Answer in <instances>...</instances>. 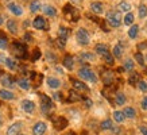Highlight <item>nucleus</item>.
<instances>
[{
	"instance_id": "obj_31",
	"label": "nucleus",
	"mask_w": 147,
	"mask_h": 135,
	"mask_svg": "<svg viewBox=\"0 0 147 135\" xmlns=\"http://www.w3.org/2000/svg\"><path fill=\"white\" fill-rule=\"evenodd\" d=\"M139 18H142V19L147 18V5L146 4L139 5Z\"/></svg>"
},
{
	"instance_id": "obj_36",
	"label": "nucleus",
	"mask_w": 147,
	"mask_h": 135,
	"mask_svg": "<svg viewBox=\"0 0 147 135\" xmlns=\"http://www.w3.org/2000/svg\"><path fill=\"white\" fill-rule=\"evenodd\" d=\"M100 127H101V130H111L112 128V120L111 119H107V120L101 122Z\"/></svg>"
},
{
	"instance_id": "obj_33",
	"label": "nucleus",
	"mask_w": 147,
	"mask_h": 135,
	"mask_svg": "<svg viewBox=\"0 0 147 135\" xmlns=\"http://www.w3.org/2000/svg\"><path fill=\"white\" fill-rule=\"evenodd\" d=\"M139 74L136 72L135 73H131V76H129V78H128V82L131 84V85H135L136 82H139Z\"/></svg>"
},
{
	"instance_id": "obj_5",
	"label": "nucleus",
	"mask_w": 147,
	"mask_h": 135,
	"mask_svg": "<svg viewBox=\"0 0 147 135\" xmlns=\"http://www.w3.org/2000/svg\"><path fill=\"white\" fill-rule=\"evenodd\" d=\"M63 14L67 18V20H71V22H77L80 19V14H78L77 8H74L71 4H66L63 7Z\"/></svg>"
},
{
	"instance_id": "obj_14",
	"label": "nucleus",
	"mask_w": 147,
	"mask_h": 135,
	"mask_svg": "<svg viewBox=\"0 0 147 135\" xmlns=\"http://www.w3.org/2000/svg\"><path fill=\"white\" fill-rule=\"evenodd\" d=\"M7 8L11 11V12L13 14V15H16V16H20L23 14V8L20 7L19 4H16V3H8V5H7Z\"/></svg>"
},
{
	"instance_id": "obj_44",
	"label": "nucleus",
	"mask_w": 147,
	"mask_h": 135,
	"mask_svg": "<svg viewBox=\"0 0 147 135\" xmlns=\"http://www.w3.org/2000/svg\"><path fill=\"white\" fill-rule=\"evenodd\" d=\"M138 85H139V89L142 90V92H147V82H144V81H139Z\"/></svg>"
},
{
	"instance_id": "obj_1",
	"label": "nucleus",
	"mask_w": 147,
	"mask_h": 135,
	"mask_svg": "<svg viewBox=\"0 0 147 135\" xmlns=\"http://www.w3.org/2000/svg\"><path fill=\"white\" fill-rule=\"evenodd\" d=\"M94 51L98 54V55H101L104 61L108 63V65H113V55L112 53L109 51L107 45H104V43H97V45L94 46Z\"/></svg>"
},
{
	"instance_id": "obj_24",
	"label": "nucleus",
	"mask_w": 147,
	"mask_h": 135,
	"mask_svg": "<svg viewBox=\"0 0 147 135\" xmlns=\"http://www.w3.org/2000/svg\"><path fill=\"white\" fill-rule=\"evenodd\" d=\"M138 32H139V26L138 24H131L128 30V36L131 39H135L136 36H138Z\"/></svg>"
},
{
	"instance_id": "obj_17",
	"label": "nucleus",
	"mask_w": 147,
	"mask_h": 135,
	"mask_svg": "<svg viewBox=\"0 0 147 135\" xmlns=\"http://www.w3.org/2000/svg\"><path fill=\"white\" fill-rule=\"evenodd\" d=\"M70 82L73 84V86H74L77 90H84V92H89V88H88V85H85L82 81H78V80H76V78H70Z\"/></svg>"
},
{
	"instance_id": "obj_29",
	"label": "nucleus",
	"mask_w": 147,
	"mask_h": 135,
	"mask_svg": "<svg viewBox=\"0 0 147 135\" xmlns=\"http://www.w3.org/2000/svg\"><path fill=\"white\" fill-rule=\"evenodd\" d=\"M40 7H42V5H40L39 0H32L31 3H30V11H31V12H38L40 9Z\"/></svg>"
},
{
	"instance_id": "obj_2",
	"label": "nucleus",
	"mask_w": 147,
	"mask_h": 135,
	"mask_svg": "<svg viewBox=\"0 0 147 135\" xmlns=\"http://www.w3.org/2000/svg\"><path fill=\"white\" fill-rule=\"evenodd\" d=\"M105 20L109 23L111 27H119L121 24V22H123V18H121L120 11H117V9H111V11H108L107 19H105Z\"/></svg>"
},
{
	"instance_id": "obj_52",
	"label": "nucleus",
	"mask_w": 147,
	"mask_h": 135,
	"mask_svg": "<svg viewBox=\"0 0 147 135\" xmlns=\"http://www.w3.org/2000/svg\"><path fill=\"white\" fill-rule=\"evenodd\" d=\"M3 124V117H1V115H0V126Z\"/></svg>"
},
{
	"instance_id": "obj_25",
	"label": "nucleus",
	"mask_w": 147,
	"mask_h": 135,
	"mask_svg": "<svg viewBox=\"0 0 147 135\" xmlns=\"http://www.w3.org/2000/svg\"><path fill=\"white\" fill-rule=\"evenodd\" d=\"M117 11H120V12H129L131 11V4H129L128 1H120L119 5H117Z\"/></svg>"
},
{
	"instance_id": "obj_49",
	"label": "nucleus",
	"mask_w": 147,
	"mask_h": 135,
	"mask_svg": "<svg viewBox=\"0 0 147 135\" xmlns=\"http://www.w3.org/2000/svg\"><path fill=\"white\" fill-rule=\"evenodd\" d=\"M140 132L143 135H147V127L146 126H140Z\"/></svg>"
},
{
	"instance_id": "obj_3",
	"label": "nucleus",
	"mask_w": 147,
	"mask_h": 135,
	"mask_svg": "<svg viewBox=\"0 0 147 135\" xmlns=\"http://www.w3.org/2000/svg\"><path fill=\"white\" fill-rule=\"evenodd\" d=\"M11 50H12L13 55L16 57V58H20V59H24L27 58V46L22 42H12V45H11Z\"/></svg>"
},
{
	"instance_id": "obj_53",
	"label": "nucleus",
	"mask_w": 147,
	"mask_h": 135,
	"mask_svg": "<svg viewBox=\"0 0 147 135\" xmlns=\"http://www.w3.org/2000/svg\"><path fill=\"white\" fill-rule=\"evenodd\" d=\"M1 23H3V16L0 15V24H1Z\"/></svg>"
},
{
	"instance_id": "obj_12",
	"label": "nucleus",
	"mask_w": 147,
	"mask_h": 135,
	"mask_svg": "<svg viewBox=\"0 0 147 135\" xmlns=\"http://www.w3.org/2000/svg\"><path fill=\"white\" fill-rule=\"evenodd\" d=\"M101 78H102V82L107 86H109L112 82H113V78H115L113 72H111V70H104V72L101 73Z\"/></svg>"
},
{
	"instance_id": "obj_26",
	"label": "nucleus",
	"mask_w": 147,
	"mask_h": 135,
	"mask_svg": "<svg viewBox=\"0 0 147 135\" xmlns=\"http://www.w3.org/2000/svg\"><path fill=\"white\" fill-rule=\"evenodd\" d=\"M0 97L4 100H13L15 99V96H13L12 92H9L7 89H0Z\"/></svg>"
},
{
	"instance_id": "obj_48",
	"label": "nucleus",
	"mask_w": 147,
	"mask_h": 135,
	"mask_svg": "<svg viewBox=\"0 0 147 135\" xmlns=\"http://www.w3.org/2000/svg\"><path fill=\"white\" fill-rule=\"evenodd\" d=\"M47 59H51V61H57V57L53 55L51 53H47Z\"/></svg>"
},
{
	"instance_id": "obj_20",
	"label": "nucleus",
	"mask_w": 147,
	"mask_h": 135,
	"mask_svg": "<svg viewBox=\"0 0 147 135\" xmlns=\"http://www.w3.org/2000/svg\"><path fill=\"white\" fill-rule=\"evenodd\" d=\"M63 66L66 68V69H69V70H71L73 69V66H74V59H73V57L71 55H65V58H63Z\"/></svg>"
},
{
	"instance_id": "obj_8",
	"label": "nucleus",
	"mask_w": 147,
	"mask_h": 135,
	"mask_svg": "<svg viewBox=\"0 0 147 135\" xmlns=\"http://www.w3.org/2000/svg\"><path fill=\"white\" fill-rule=\"evenodd\" d=\"M69 34H70V30L66 28V27L61 26L58 28V45H59V47H63V46H65Z\"/></svg>"
},
{
	"instance_id": "obj_47",
	"label": "nucleus",
	"mask_w": 147,
	"mask_h": 135,
	"mask_svg": "<svg viewBox=\"0 0 147 135\" xmlns=\"http://www.w3.org/2000/svg\"><path fill=\"white\" fill-rule=\"evenodd\" d=\"M24 39H26L27 42H31V41H32L31 34H28V32H26V34H24Z\"/></svg>"
},
{
	"instance_id": "obj_45",
	"label": "nucleus",
	"mask_w": 147,
	"mask_h": 135,
	"mask_svg": "<svg viewBox=\"0 0 147 135\" xmlns=\"http://www.w3.org/2000/svg\"><path fill=\"white\" fill-rule=\"evenodd\" d=\"M140 105H142V109L143 111H147V96H144L142 99V103H140Z\"/></svg>"
},
{
	"instance_id": "obj_30",
	"label": "nucleus",
	"mask_w": 147,
	"mask_h": 135,
	"mask_svg": "<svg viewBox=\"0 0 147 135\" xmlns=\"http://www.w3.org/2000/svg\"><path fill=\"white\" fill-rule=\"evenodd\" d=\"M125 100H127V97H125V95H124V93H121V92H119V93H116L115 103L117 104V105H123V104L125 103Z\"/></svg>"
},
{
	"instance_id": "obj_35",
	"label": "nucleus",
	"mask_w": 147,
	"mask_h": 135,
	"mask_svg": "<svg viewBox=\"0 0 147 135\" xmlns=\"http://www.w3.org/2000/svg\"><path fill=\"white\" fill-rule=\"evenodd\" d=\"M113 119H115L117 123H121V122H124V115L121 111H115L113 112Z\"/></svg>"
},
{
	"instance_id": "obj_21",
	"label": "nucleus",
	"mask_w": 147,
	"mask_h": 135,
	"mask_svg": "<svg viewBox=\"0 0 147 135\" xmlns=\"http://www.w3.org/2000/svg\"><path fill=\"white\" fill-rule=\"evenodd\" d=\"M78 100H82V96L77 93L76 90H70L69 96H67V101L69 103H74V101H78Z\"/></svg>"
},
{
	"instance_id": "obj_16",
	"label": "nucleus",
	"mask_w": 147,
	"mask_h": 135,
	"mask_svg": "<svg viewBox=\"0 0 147 135\" xmlns=\"http://www.w3.org/2000/svg\"><path fill=\"white\" fill-rule=\"evenodd\" d=\"M20 128H22V122H16V123H13V124H11L8 127L7 135H18Z\"/></svg>"
},
{
	"instance_id": "obj_19",
	"label": "nucleus",
	"mask_w": 147,
	"mask_h": 135,
	"mask_svg": "<svg viewBox=\"0 0 147 135\" xmlns=\"http://www.w3.org/2000/svg\"><path fill=\"white\" fill-rule=\"evenodd\" d=\"M7 28H8V31L11 34H16L18 32V23L15 19H9L8 22H7Z\"/></svg>"
},
{
	"instance_id": "obj_43",
	"label": "nucleus",
	"mask_w": 147,
	"mask_h": 135,
	"mask_svg": "<svg viewBox=\"0 0 147 135\" xmlns=\"http://www.w3.org/2000/svg\"><path fill=\"white\" fill-rule=\"evenodd\" d=\"M4 62H5V65H7L9 69H12V70H13V69H16V62H15V61H12L11 58H5Z\"/></svg>"
},
{
	"instance_id": "obj_9",
	"label": "nucleus",
	"mask_w": 147,
	"mask_h": 135,
	"mask_svg": "<svg viewBox=\"0 0 147 135\" xmlns=\"http://www.w3.org/2000/svg\"><path fill=\"white\" fill-rule=\"evenodd\" d=\"M32 26L36 30H43V31H47L49 30V23L43 16H36L32 20Z\"/></svg>"
},
{
	"instance_id": "obj_18",
	"label": "nucleus",
	"mask_w": 147,
	"mask_h": 135,
	"mask_svg": "<svg viewBox=\"0 0 147 135\" xmlns=\"http://www.w3.org/2000/svg\"><path fill=\"white\" fill-rule=\"evenodd\" d=\"M90 9H92V12L94 14H102L104 12V4L100 3V1H93L92 4H90Z\"/></svg>"
},
{
	"instance_id": "obj_50",
	"label": "nucleus",
	"mask_w": 147,
	"mask_h": 135,
	"mask_svg": "<svg viewBox=\"0 0 147 135\" xmlns=\"http://www.w3.org/2000/svg\"><path fill=\"white\" fill-rule=\"evenodd\" d=\"M84 101H85V105L89 108V107H92V101H90L89 99H84Z\"/></svg>"
},
{
	"instance_id": "obj_46",
	"label": "nucleus",
	"mask_w": 147,
	"mask_h": 135,
	"mask_svg": "<svg viewBox=\"0 0 147 135\" xmlns=\"http://www.w3.org/2000/svg\"><path fill=\"white\" fill-rule=\"evenodd\" d=\"M53 99L54 100H62V93H54V96H53Z\"/></svg>"
},
{
	"instance_id": "obj_42",
	"label": "nucleus",
	"mask_w": 147,
	"mask_h": 135,
	"mask_svg": "<svg viewBox=\"0 0 147 135\" xmlns=\"http://www.w3.org/2000/svg\"><path fill=\"white\" fill-rule=\"evenodd\" d=\"M7 45H8L7 38L3 34H0V49H7Z\"/></svg>"
},
{
	"instance_id": "obj_11",
	"label": "nucleus",
	"mask_w": 147,
	"mask_h": 135,
	"mask_svg": "<svg viewBox=\"0 0 147 135\" xmlns=\"http://www.w3.org/2000/svg\"><path fill=\"white\" fill-rule=\"evenodd\" d=\"M53 123H54V127L59 131L63 130L65 127H67V120H66V117H63V116L53 117Z\"/></svg>"
},
{
	"instance_id": "obj_38",
	"label": "nucleus",
	"mask_w": 147,
	"mask_h": 135,
	"mask_svg": "<svg viewBox=\"0 0 147 135\" xmlns=\"http://www.w3.org/2000/svg\"><path fill=\"white\" fill-rule=\"evenodd\" d=\"M80 59H81V61H84V59L93 61V59H94V54H92V53H81L80 54Z\"/></svg>"
},
{
	"instance_id": "obj_37",
	"label": "nucleus",
	"mask_w": 147,
	"mask_h": 135,
	"mask_svg": "<svg viewBox=\"0 0 147 135\" xmlns=\"http://www.w3.org/2000/svg\"><path fill=\"white\" fill-rule=\"evenodd\" d=\"M32 81L35 82V85H40V81H42V74H38L36 72H31Z\"/></svg>"
},
{
	"instance_id": "obj_13",
	"label": "nucleus",
	"mask_w": 147,
	"mask_h": 135,
	"mask_svg": "<svg viewBox=\"0 0 147 135\" xmlns=\"http://www.w3.org/2000/svg\"><path fill=\"white\" fill-rule=\"evenodd\" d=\"M0 82H1V85L5 86V88H12L15 85V80H13L11 76L8 74H4V76L0 77Z\"/></svg>"
},
{
	"instance_id": "obj_15",
	"label": "nucleus",
	"mask_w": 147,
	"mask_h": 135,
	"mask_svg": "<svg viewBox=\"0 0 147 135\" xmlns=\"http://www.w3.org/2000/svg\"><path fill=\"white\" fill-rule=\"evenodd\" d=\"M22 108L24 112L31 113V112H34V109H35V104H34V101H31V100H23Z\"/></svg>"
},
{
	"instance_id": "obj_54",
	"label": "nucleus",
	"mask_w": 147,
	"mask_h": 135,
	"mask_svg": "<svg viewBox=\"0 0 147 135\" xmlns=\"http://www.w3.org/2000/svg\"><path fill=\"white\" fill-rule=\"evenodd\" d=\"M18 135H24V134H18Z\"/></svg>"
},
{
	"instance_id": "obj_51",
	"label": "nucleus",
	"mask_w": 147,
	"mask_h": 135,
	"mask_svg": "<svg viewBox=\"0 0 147 135\" xmlns=\"http://www.w3.org/2000/svg\"><path fill=\"white\" fill-rule=\"evenodd\" d=\"M65 135H77L76 132H74V131H69V132H66V134Z\"/></svg>"
},
{
	"instance_id": "obj_34",
	"label": "nucleus",
	"mask_w": 147,
	"mask_h": 135,
	"mask_svg": "<svg viewBox=\"0 0 147 135\" xmlns=\"http://www.w3.org/2000/svg\"><path fill=\"white\" fill-rule=\"evenodd\" d=\"M132 22H134V14L128 12L124 16V24H125V26H131V24H132Z\"/></svg>"
},
{
	"instance_id": "obj_41",
	"label": "nucleus",
	"mask_w": 147,
	"mask_h": 135,
	"mask_svg": "<svg viewBox=\"0 0 147 135\" xmlns=\"http://www.w3.org/2000/svg\"><path fill=\"white\" fill-rule=\"evenodd\" d=\"M40 58V50L38 49V47H35L34 49V51H32V55H31V61L34 62V61H36V59Z\"/></svg>"
},
{
	"instance_id": "obj_4",
	"label": "nucleus",
	"mask_w": 147,
	"mask_h": 135,
	"mask_svg": "<svg viewBox=\"0 0 147 135\" xmlns=\"http://www.w3.org/2000/svg\"><path fill=\"white\" fill-rule=\"evenodd\" d=\"M78 76L85 81H89V82H93V84L97 82V77L93 73V70H90L89 68H86V66L81 68L80 70H78Z\"/></svg>"
},
{
	"instance_id": "obj_27",
	"label": "nucleus",
	"mask_w": 147,
	"mask_h": 135,
	"mask_svg": "<svg viewBox=\"0 0 147 135\" xmlns=\"http://www.w3.org/2000/svg\"><path fill=\"white\" fill-rule=\"evenodd\" d=\"M43 12L46 16H55L57 15V9L54 8L53 5H45L43 7Z\"/></svg>"
},
{
	"instance_id": "obj_7",
	"label": "nucleus",
	"mask_w": 147,
	"mask_h": 135,
	"mask_svg": "<svg viewBox=\"0 0 147 135\" xmlns=\"http://www.w3.org/2000/svg\"><path fill=\"white\" fill-rule=\"evenodd\" d=\"M39 97H40V108H42V112L49 113V111L53 108V101H51V99L43 93H40Z\"/></svg>"
},
{
	"instance_id": "obj_28",
	"label": "nucleus",
	"mask_w": 147,
	"mask_h": 135,
	"mask_svg": "<svg viewBox=\"0 0 147 135\" xmlns=\"http://www.w3.org/2000/svg\"><path fill=\"white\" fill-rule=\"evenodd\" d=\"M112 55L116 57V58H121V55H123V46H121V42L117 43V45L113 47V54H112Z\"/></svg>"
},
{
	"instance_id": "obj_22",
	"label": "nucleus",
	"mask_w": 147,
	"mask_h": 135,
	"mask_svg": "<svg viewBox=\"0 0 147 135\" xmlns=\"http://www.w3.org/2000/svg\"><path fill=\"white\" fill-rule=\"evenodd\" d=\"M121 112H123L124 117H129V119H134V117L136 116V111H135L132 107H125L124 111H121Z\"/></svg>"
},
{
	"instance_id": "obj_23",
	"label": "nucleus",
	"mask_w": 147,
	"mask_h": 135,
	"mask_svg": "<svg viewBox=\"0 0 147 135\" xmlns=\"http://www.w3.org/2000/svg\"><path fill=\"white\" fill-rule=\"evenodd\" d=\"M47 85L50 88H53V89H57L61 86V81L58 80V78H54V77H49L47 78Z\"/></svg>"
},
{
	"instance_id": "obj_10",
	"label": "nucleus",
	"mask_w": 147,
	"mask_h": 135,
	"mask_svg": "<svg viewBox=\"0 0 147 135\" xmlns=\"http://www.w3.org/2000/svg\"><path fill=\"white\" fill-rule=\"evenodd\" d=\"M46 130H47V126H46L45 122H38L32 127V135H43Z\"/></svg>"
},
{
	"instance_id": "obj_6",
	"label": "nucleus",
	"mask_w": 147,
	"mask_h": 135,
	"mask_svg": "<svg viewBox=\"0 0 147 135\" xmlns=\"http://www.w3.org/2000/svg\"><path fill=\"white\" fill-rule=\"evenodd\" d=\"M76 39L81 46H86V45H89V42H90V35L85 28H78V31L76 34Z\"/></svg>"
},
{
	"instance_id": "obj_39",
	"label": "nucleus",
	"mask_w": 147,
	"mask_h": 135,
	"mask_svg": "<svg viewBox=\"0 0 147 135\" xmlns=\"http://www.w3.org/2000/svg\"><path fill=\"white\" fill-rule=\"evenodd\" d=\"M134 61L131 58H128V59H125V62H124V69L125 70H132L134 69Z\"/></svg>"
},
{
	"instance_id": "obj_40",
	"label": "nucleus",
	"mask_w": 147,
	"mask_h": 135,
	"mask_svg": "<svg viewBox=\"0 0 147 135\" xmlns=\"http://www.w3.org/2000/svg\"><path fill=\"white\" fill-rule=\"evenodd\" d=\"M135 59H136V62H138L140 66H144V57H143L142 53H136V54H135Z\"/></svg>"
},
{
	"instance_id": "obj_32",
	"label": "nucleus",
	"mask_w": 147,
	"mask_h": 135,
	"mask_svg": "<svg viewBox=\"0 0 147 135\" xmlns=\"http://www.w3.org/2000/svg\"><path fill=\"white\" fill-rule=\"evenodd\" d=\"M16 82L19 84V86H20L22 89H30V82H28L26 78H19Z\"/></svg>"
}]
</instances>
